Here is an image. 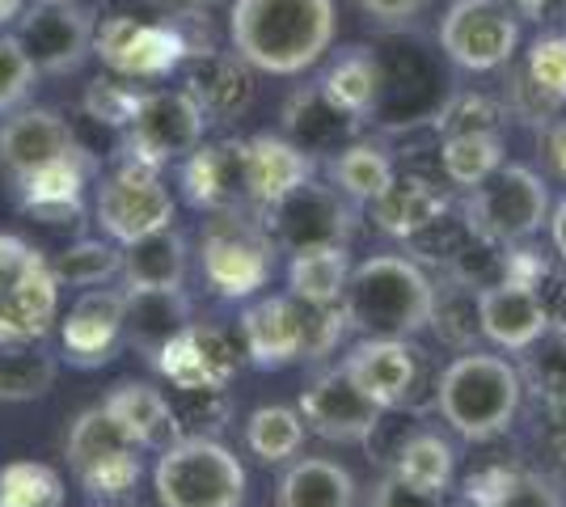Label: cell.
<instances>
[{"label": "cell", "mask_w": 566, "mask_h": 507, "mask_svg": "<svg viewBox=\"0 0 566 507\" xmlns=\"http://www.w3.org/2000/svg\"><path fill=\"white\" fill-rule=\"evenodd\" d=\"M334 0H233L229 43L266 76H301L334 47Z\"/></svg>", "instance_id": "6da1fadb"}, {"label": "cell", "mask_w": 566, "mask_h": 507, "mask_svg": "<svg viewBox=\"0 0 566 507\" xmlns=\"http://www.w3.org/2000/svg\"><path fill=\"white\" fill-rule=\"evenodd\" d=\"M436 284L410 254H373L352 266L343 309L364 338H415L431 321Z\"/></svg>", "instance_id": "7a4b0ae2"}, {"label": "cell", "mask_w": 566, "mask_h": 507, "mask_svg": "<svg viewBox=\"0 0 566 507\" xmlns=\"http://www.w3.org/2000/svg\"><path fill=\"white\" fill-rule=\"evenodd\" d=\"M524 381L520 368L491 351H461L449 368H440L436 411L444 414L452 432L470 444H486L503 435L520 414Z\"/></svg>", "instance_id": "3957f363"}, {"label": "cell", "mask_w": 566, "mask_h": 507, "mask_svg": "<svg viewBox=\"0 0 566 507\" xmlns=\"http://www.w3.org/2000/svg\"><path fill=\"white\" fill-rule=\"evenodd\" d=\"M275 254L280 245L271 237V229L250 208L212 212L199 237L203 279L224 300H250L254 292L266 288V279L275 275Z\"/></svg>", "instance_id": "277c9868"}, {"label": "cell", "mask_w": 566, "mask_h": 507, "mask_svg": "<svg viewBox=\"0 0 566 507\" xmlns=\"http://www.w3.org/2000/svg\"><path fill=\"white\" fill-rule=\"evenodd\" d=\"M161 507H245V465L216 435H182L157 453Z\"/></svg>", "instance_id": "5b68a950"}, {"label": "cell", "mask_w": 566, "mask_h": 507, "mask_svg": "<svg viewBox=\"0 0 566 507\" xmlns=\"http://www.w3.org/2000/svg\"><path fill=\"white\" fill-rule=\"evenodd\" d=\"M343 368L380 411H436L440 368L410 338H359L343 356Z\"/></svg>", "instance_id": "8992f818"}, {"label": "cell", "mask_w": 566, "mask_h": 507, "mask_svg": "<svg viewBox=\"0 0 566 507\" xmlns=\"http://www.w3.org/2000/svg\"><path fill=\"white\" fill-rule=\"evenodd\" d=\"M208 110L190 89H148L140 94V106L132 123L123 127V161L161 169L169 161H187L208 136Z\"/></svg>", "instance_id": "52a82bcc"}, {"label": "cell", "mask_w": 566, "mask_h": 507, "mask_svg": "<svg viewBox=\"0 0 566 507\" xmlns=\"http://www.w3.org/2000/svg\"><path fill=\"white\" fill-rule=\"evenodd\" d=\"M60 309V279L22 237L0 233V342H34Z\"/></svg>", "instance_id": "ba28073f"}, {"label": "cell", "mask_w": 566, "mask_h": 507, "mask_svg": "<svg viewBox=\"0 0 566 507\" xmlns=\"http://www.w3.org/2000/svg\"><path fill=\"white\" fill-rule=\"evenodd\" d=\"M461 216L491 242H528L542 233V224H549V187L528 166H499L486 182L465 191Z\"/></svg>", "instance_id": "9c48e42d"}, {"label": "cell", "mask_w": 566, "mask_h": 507, "mask_svg": "<svg viewBox=\"0 0 566 507\" xmlns=\"http://www.w3.org/2000/svg\"><path fill=\"white\" fill-rule=\"evenodd\" d=\"M64 453L76 483L97 499H118L140 483V444L106 406H90L72 419Z\"/></svg>", "instance_id": "30bf717a"}, {"label": "cell", "mask_w": 566, "mask_h": 507, "mask_svg": "<svg viewBox=\"0 0 566 507\" xmlns=\"http://www.w3.org/2000/svg\"><path fill=\"white\" fill-rule=\"evenodd\" d=\"M174 194L161 182V173L140 161H118L111 173H102L94 194L97 229L115 245H132L136 237H148L157 229L174 224Z\"/></svg>", "instance_id": "8fae6325"}, {"label": "cell", "mask_w": 566, "mask_h": 507, "mask_svg": "<svg viewBox=\"0 0 566 507\" xmlns=\"http://www.w3.org/2000/svg\"><path fill=\"white\" fill-rule=\"evenodd\" d=\"M520 47V18L503 0H452L440 18V51L465 73H495Z\"/></svg>", "instance_id": "7c38bea8"}, {"label": "cell", "mask_w": 566, "mask_h": 507, "mask_svg": "<svg viewBox=\"0 0 566 507\" xmlns=\"http://www.w3.org/2000/svg\"><path fill=\"white\" fill-rule=\"evenodd\" d=\"M262 224L271 229L275 245L287 254L308 250V245H347L352 237V199L334 187H322L317 178H308L305 187L283 194L280 203L262 208Z\"/></svg>", "instance_id": "4fadbf2b"}, {"label": "cell", "mask_w": 566, "mask_h": 507, "mask_svg": "<svg viewBox=\"0 0 566 507\" xmlns=\"http://www.w3.org/2000/svg\"><path fill=\"white\" fill-rule=\"evenodd\" d=\"M94 55L115 76L148 81V76L174 73L190 55V47L187 39H182V30H178V22H169V18L166 25H148L127 18V13H115V18H106V22L97 25Z\"/></svg>", "instance_id": "5bb4252c"}, {"label": "cell", "mask_w": 566, "mask_h": 507, "mask_svg": "<svg viewBox=\"0 0 566 507\" xmlns=\"http://www.w3.org/2000/svg\"><path fill=\"white\" fill-rule=\"evenodd\" d=\"M97 13L85 4H34L18 18V39L43 76H72L94 55Z\"/></svg>", "instance_id": "9a60e30c"}, {"label": "cell", "mask_w": 566, "mask_h": 507, "mask_svg": "<svg viewBox=\"0 0 566 507\" xmlns=\"http://www.w3.org/2000/svg\"><path fill=\"white\" fill-rule=\"evenodd\" d=\"M296 411H301L308 432L331 440V444H364V440H373V435L380 432V423H385V411H380L364 389L355 385L343 363L317 372V377L308 381Z\"/></svg>", "instance_id": "2e32d148"}, {"label": "cell", "mask_w": 566, "mask_h": 507, "mask_svg": "<svg viewBox=\"0 0 566 507\" xmlns=\"http://www.w3.org/2000/svg\"><path fill=\"white\" fill-rule=\"evenodd\" d=\"M237 342L220 326H195L169 338L161 347V356L153 360V368L166 377L174 389H229V381L237 377Z\"/></svg>", "instance_id": "e0dca14e"}, {"label": "cell", "mask_w": 566, "mask_h": 507, "mask_svg": "<svg viewBox=\"0 0 566 507\" xmlns=\"http://www.w3.org/2000/svg\"><path fill=\"white\" fill-rule=\"evenodd\" d=\"M123 314H127V292L118 288H85L60 326L64 360L76 368H102L115 360L123 342Z\"/></svg>", "instance_id": "ac0fdd59"}, {"label": "cell", "mask_w": 566, "mask_h": 507, "mask_svg": "<svg viewBox=\"0 0 566 507\" xmlns=\"http://www.w3.org/2000/svg\"><path fill=\"white\" fill-rule=\"evenodd\" d=\"M241 347L254 368L280 372L287 363L305 360V317L301 300L287 296H262L241 309Z\"/></svg>", "instance_id": "d6986e66"}, {"label": "cell", "mask_w": 566, "mask_h": 507, "mask_svg": "<svg viewBox=\"0 0 566 507\" xmlns=\"http://www.w3.org/2000/svg\"><path fill=\"white\" fill-rule=\"evenodd\" d=\"M182 194L199 212L250 208L245 140H212V145L195 148L182 161Z\"/></svg>", "instance_id": "ffe728a7"}, {"label": "cell", "mask_w": 566, "mask_h": 507, "mask_svg": "<svg viewBox=\"0 0 566 507\" xmlns=\"http://www.w3.org/2000/svg\"><path fill=\"white\" fill-rule=\"evenodd\" d=\"M76 148L81 140L69 127V119H60L48 106H25L0 123V166L9 169L13 182H22L34 169L51 166Z\"/></svg>", "instance_id": "44dd1931"}, {"label": "cell", "mask_w": 566, "mask_h": 507, "mask_svg": "<svg viewBox=\"0 0 566 507\" xmlns=\"http://www.w3.org/2000/svg\"><path fill=\"white\" fill-rule=\"evenodd\" d=\"M187 85L190 94L199 97V106L208 110L212 123L237 119L250 110L254 102V68L237 55V51H199L187 55Z\"/></svg>", "instance_id": "7402d4cb"}, {"label": "cell", "mask_w": 566, "mask_h": 507, "mask_svg": "<svg viewBox=\"0 0 566 507\" xmlns=\"http://www.w3.org/2000/svg\"><path fill=\"white\" fill-rule=\"evenodd\" d=\"M317 173V157H308L301 145H292L287 136H250L245 140V178H250V203L254 208H271L283 194L305 187Z\"/></svg>", "instance_id": "603a6c76"}, {"label": "cell", "mask_w": 566, "mask_h": 507, "mask_svg": "<svg viewBox=\"0 0 566 507\" xmlns=\"http://www.w3.org/2000/svg\"><path fill=\"white\" fill-rule=\"evenodd\" d=\"M90 173H94V161H90L85 148L34 169L30 178L18 182L22 208L34 220H43V224H69V220L81 216V199H85V187H90Z\"/></svg>", "instance_id": "cb8c5ba5"}, {"label": "cell", "mask_w": 566, "mask_h": 507, "mask_svg": "<svg viewBox=\"0 0 566 507\" xmlns=\"http://www.w3.org/2000/svg\"><path fill=\"white\" fill-rule=\"evenodd\" d=\"M478 326H482V338H491L495 347L516 351V356L549 330L537 292L520 288V284L478 288Z\"/></svg>", "instance_id": "d4e9b609"}, {"label": "cell", "mask_w": 566, "mask_h": 507, "mask_svg": "<svg viewBox=\"0 0 566 507\" xmlns=\"http://www.w3.org/2000/svg\"><path fill=\"white\" fill-rule=\"evenodd\" d=\"M368 208H373V224L385 237L410 242L415 233H423L431 220H440L449 212V194L423 173H394V182Z\"/></svg>", "instance_id": "484cf974"}, {"label": "cell", "mask_w": 566, "mask_h": 507, "mask_svg": "<svg viewBox=\"0 0 566 507\" xmlns=\"http://www.w3.org/2000/svg\"><path fill=\"white\" fill-rule=\"evenodd\" d=\"M102 406L115 414L118 423L127 427V435L140 448H148V453H161V448L182 440V423H178V414L169 406V393L153 389L148 381H118L106 393Z\"/></svg>", "instance_id": "4316f807"}, {"label": "cell", "mask_w": 566, "mask_h": 507, "mask_svg": "<svg viewBox=\"0 0 566 507\" xmlns=\"http://www.w3.org/2000/svg\"><path fill=\"white\" fill-rule=\"evenodd\" d=\"M187 237L169 224V229H157L148 237L123 245V271L118 275L127 279L132 292H178L187 284Z\"/></svg>", "instance_id": "83f0119b"}, {"label": "cell", "mask_w": 566, "mask_h": 507, "mask_svg": "<svg viewBox=\"0 0 566 507\" xmlns=\"http://www.w3.org/2000/svg\"><path fill=\"white\" fill-rule=\"evenodd\" d=\"M190 326V296L178 292H132L127 288V314H123V342L140 356L157 360L161 347L178 330Z\"/></svg>", "instance_id": "f1b7e54d"}, {"label": "cell", "mask_w": 566, "mask_h": 507, "mask_svg": "<svg viewBox=\"0 0 566 507\" xmlns=\"http://www.w3.org/2000/svg\"><path fill=\"white\" fill-rule=\"evenodd\" d=\"M283 131H287L292 145H301L308 157H317V152L347 148L355 119L343 115L334 102H326V94L317 85H308V89H296V94L287 97V106H283Z\"/></svg>", "instance_id": "f546056e"}, {"label": "cell", "mask_w": 566, "mask_h": 507, "mask_svg": "<svg viewBox=\"0 0 566 507\" xmlns=\"http://www.w3.org/2000/svg\"><path fill=\"white\" fill-rule=\"evenodd\" d=\"M317 89L326 94V102H334L343 115H352L355 123L368 119L373 106L380 102L385 89V73H380V60L368 47H347L334 55V64L322 73Z\"/></svg>", "instance_id": "4dcf8cb0"}, {"label": "cell", "mask_w": 566, "mask_h": 507, "mask_svg": "<svg viewBox=\"0 0 566 507\" xmlns=\"http://www.w3.org/2000/svg\"><path fill=\"white\" fill-rule=\"evenodd\" d=\"M352 279L347 245H308L287 263V292L305 305H338Z\"/></svg>", "instance_id": "1f68e13d"}, {"label": "cell", "mask_w": 566, "mask_h": 507, "mask_svg": "<svg viewBox=\"0 0 566 507\" xmlns=\"http://www.w3.org/2000/svg\"><path fill=\"white\" fill-rule=\"evenodd\" d=\"M280 507H355V478L326 457L296 461L275 490Z\"/></svg>", "instance_id": "d6a6232c"}, {"label": "cell", "mask_w": 566, "mask_h": 507, "mask_svg": "<svg viewBox=\"0 0 566 507\" xmlns=\"http://www.w3.org/2000/svg\"><path fill=\"white\" fill-rule=\"evenodd\" d=\"M394 474H398L406 486H415V490L444 495L452 486V474H457V453H452V444L444 435L415 432L398 444V453H394Z\"/></svg>", "instance_id": "836d02e7"}, {"label": "cell", "mask_w": 566, "mask_h": 507, "mask_svg": "<svg viewBox=\"0 0 566 507\" xmlns=\"http://www.w3.org/2000/svg\"><path fill=\"white\" fill-rule=\"evenodd\" d=\"M503 166V131H457L440 140V169L452 187L473 191Z\"/></svg>", "instance_id": "e575fe53"}, {"label": "cell", "mask_w": 566, "mask_h": 507, "mask_svg": "<svg viewBox=\"0 0 566 507\" xmlns=\"http://www.w3.org/2000/svg\"><path fill=\"white\" fill-rule=\"evenodd\" d=\"M55 356L34 342H0V402H34L55 385Z\"/></svg>", "instance_id": "d590c367"}, {"label": "cell", "mask_w": 566, "mask_h": 507, "mask_svg": "<svg viewBox=\"0 0 566 507\" xmlns=\"http://www.w3.org/2000/svg\"><path fill=\"white\" fill-rule=\"evenodd\" d=\"M394 157L380 145H347L334 152L331 187L343 191L352 203H373L389 182H394Z\"/></svg>", "instance_id": "8d00e7d4"}, {"label": "cell", "mask_w": 566, "mask_h": 507, "mask_svg": "<svg viewBox=\"0 0 566 507\" xmlns=\"http://www.w3.org/2000/svg\"><path fill=\"white\" fill-rule=\"evenodd\" d=\"M305 419L292 406H259L245 419V444L266 465H280V461L296 457L301 444H305Z\"/></svg>", "instance_id": "74e56055"}, {"label": "cell", "mask_w": 566, "mask_h": 507, "mask_svg": "<svg viewBox=\"0 0 566 507\" xmlns=\"http://www.w3.org/2000/svg\"><path fill=\"white\" fill-rule=\"evenodd\" d=\"M520 356V381L542 398V406H566V330H545Z\"/></svg>", "instance_id": "f35d334b"}, {"label": "cell", "mask_w": 566, "mask_h": 507, "mask_svg": "<svg viewBox=\"0 0 566 507\" xmlns=\"http://www.w3.org/2000/svg\"><path fill=\"white\" fill-rule=\"evenodd\" d=\"M51 271H55L60 284H72V288H102L106 279H115L123 271V250L115 242L81 237L51 263Z\"/></svg>", "instance_id": "ab89813d"}, {"label": "cell", "mask_w": 566, "mask_h": 507, "mask_svg": "<svg viewBox=\"0 0 566 507\" xmlns=\"http://www.w3.org/2000/svg\"><path fill=\"white\" fill-rule=\"evenodd\" d=\"M0 507H64V478L43 461H13L0 469Z\"/></svg>", "instance_id": "60d3db41"}, {"label": "cell", "mask_w": 566, "mask_h": 507, "mask_svg": "<svg viewBox=\"0 0 566 507\" xmlns=\"http://www.w3.org/2000/svg\"><path fill=\"white\" fill-rule=\"evenodd\" d=\"M427 326H436V335L444 338L449 347H457V351H473V342L482 335V326H478V292L444 279V288H436V305H431Z\"/></svg>", "instance_id": "b9f144b4"}, {"label": "cell", "mask_w": 566, "mask_h": 507, "mask_svg": "<svg viewBox=\"0 0 566 507\" xmlns=\"http://www.w3.org/2000/svg\"><path fill=\"white\" fill-rule=\"evenodd\" d=\"M169 406L182 423V435H216L229 419H233V402H229V389H174L169 393Z\"/></svg>", "instance_id": "7bdbcfd3"}, {"label": "cell", "mask_w": 566, "mask_h": 507, "mask_svg": "<svg viewBox=\"0 0 566 507\" xmlns=\"http://www.w3.org/2000/svg\"><path fill=\"white\" fill-rule=\"evenodd\" d=\"M524 76L549 106H563L566 102V34H542L533 47H528V64Z\"/></svg>", "instance_id": "ee69618b"}, {"label": "cell", "mask_w": 566, "mask_h": 507, "mask_svg": "<svg viewBox=\"0 0 566 507\" xmlns=\"http://www.w3.org/2000/svg\"><path fill=\"white\" fill-rule=\"evenodd\" d=\"M34 81H39V68L22 47V39L0 34V115L22 110V102L34 94Z\"/></svg>", "instance_id": "f6af8a7d"}, {"label": "cell", "mask_w": 566, "mask_h": 507, "mask_svg": "<svg viewBox=\"0 0 566 507\" xmlns=\"http://www.w3.org/2000/svg\"><path fill=\"white\" fill-rule=\"evenodd\" d=\"M140 106V89L127 85V76H97L94 85L85 89V115L102 127H127L132 115Z\"/></svg>", "instance_id": "bcb514c9"}, {"label": "cell", "mask_w": 566, "mask_h": 507, "mask_svg": "<svg viewBox=\"0 0 566 507\" xmlns=\"http://www.w3.org/2000/svg\"><path fill=\"white\" fill-rule=\"evenodd\" d=\"M440 136H457V131H503V106L491 102L486 94H457L440 110Z\"/></svg>", "instance_id": "7dc6e473"}, {"label": "cell", "mask_w": 566, "mask_h": 507, "mask_svg": "<svg viewBox=\"0 0 566 507\" xmlns=\"http://www.w3.org/2000/svg\"><path fill=\"white\" fill-rule=\"evenodd\" d=\"M301 317H305V360H326L352 330L343 300L338 305H305L301 300Z\"/></svg>", "instance_id": "c3c4849f"}, {"label": "cell", "mask_w": 566, "mask_h": 507, "mask_svg": "<svg viewBox=\"0 0 566 507\" xmlns=\"http://www.w3.org/2000/svg\"><path fill=\"white\" fill-rule=\"evenodd\" d=\"M486 507H563V504H558V495L549 490V483L533 478V474H512L507 486H503Z\"/></svg>", "instance_id": "681fc988"}, {"label": "cell", "mask_w": 566, "mask_h": 507, "mask_svg": "<svg viewBox=\"0 0 566 507\" xmlns=\"http://www.w3.org/2000/svg\"><path fill=\"white\" fill-rule=\"evenodd\" d=\"M368 507H444V495H427V490H415V486H406L389 469L377 486H373V499Z\"/></svg>", "instance_id": "f907efd6"}, {"label": "cell", "mask_w": 566, "mask_h": 507, "mask_svg": "<svg viewBox=\"0 0 566 507\" xmlns=\"http://www.w3.org/2000/svg\"><path fill=\"white\" fill-rule=\"evenodd\" d=\"M533 292H537V300H542L549 330H566V263L545 266V275L537 279Z\"/></svg>", "instance_id": "816d5d0a"}, {"label": "cell", "mask_w": 566, "mask_h": 507, "mask_svg": "<svg viewBox=\"0 0 566 507\" xmlns=\"http://www.w3.org/2000/svg\"><path fill=\"white\" fill-rule=\"evenodd\" d=\"M373 22L380 25H401V22H410L419 9H423L427 0H355Z\"/></svg>", "instance_id": "f5cc1de1"}, {"label": "cell", "mask_w": 566, "mask_h": 507, "mask_svg": "<svg viewBox=\"0 0 566 507\" xmlns=\"http://www.w3.org/2000/svg\"><path fill=\"white\" fill-rule=\"evenodd\" d=\"M153 13H161V18H203L208 9H216L220 0H144Z\"/></svg>", "instance_id": "db71d44e"}, {"label": "cell", "mask_w": 566, "mask_h": 507, "mask_svg": "<svg viewBox=\"0 0 566 507\" xmlns=\"http://www.w3.org/2000/svg\"><path fill=\"white\" fill-rule=\"evenodd\" d=\"M545 157L566 178V119L549 123V131H545Z\"/></svg>", "instance_id": "11a10c76"}, {"label": "cell", "mask_w": 566, "mask_h": 507, "mask_svg": "<svg viewBox=\"0 0 566 507\" xmlns=\"http://www.w3.org/2000/svg\"><path fill=\"white\" fill-rule=\"evenodd\" d=\"M549 242H554L558 263H566V199L549 212Z\"/></svg>", "instance_id": "9f6ffc18"}, {"label": "cell", "mask_w": 566, "mask_h": 507, "mask_svg": "<svg viewBox=\"0 0 566 507\" xmlns=\"http://www.w3.org/2000/svg\"><path fill=\"white\" fill-rule=\"evenodd\" d=\"M503 4H507L516 18H542V9L549 0H503Z\"/></svg>", "instance_id": "6f0895ef"}, {"label": "cell", "mask_w": 566, "mask_h": 507, "mask_svg": "<svg viewBox=\"0 0 566 507\" xmlns=\"http://www.w3.org/2000/svg\"><path fill=\"white\" fill-rule=\"evenodd\" d=\"M22 9H25V0H0V25L18 22V18H22Z\"/></svg>", "instance_id": "680465c9"}, {"label": "cell", "mask_w": 566, "mask_h": 507, "mask_svg": "<svg viewBox=\"0 0 566 507\" xmlns=\"http://www.w3.org/2000/svg\"><path fill=\"white\" fill-rule=\"evenodd\" d=\"M43 4H72V0H43Z\"/></svg>", "instance_id": "91938a15"}, {"label": "cell", "mask_w": 566, "mask_h": 507, "mask_svg": "<svg viewBox=\"0 0 566 507\" xmlns=\"http://www.w3.org/2000/svg\"><path fill=\"white\" fill-rule=\"evenodd\" d=\"M452 507H473V504H452Z\"/></svg>", "instance_id": "94428289"}]
</instances>
